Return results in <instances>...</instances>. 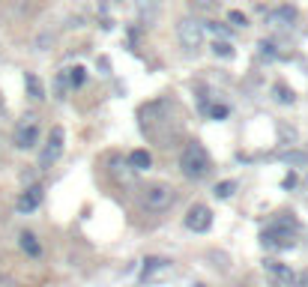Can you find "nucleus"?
<instances>
[{"label":"nucleus","instance_id":"obj_1","mask_svg":"<svg viewBox=\"0 0 308 287\" xmlns=\"http://www.w3.org/2000/svg\"><path fill=\"white\" fill-rule=\"evenodd\" d=\"M180 170H183V177H188V180H204L206 174L213 170L209 152H206L198 141L186 144V147H183V156H180Z\"/></svg>","mask_w":308,"mask_h":287},{"label":"nucleus","instance_id":"obj_2","mask_svg":"<svg viewBox=\"0 0 308 287\" xmlns=\"http://www.w3.org/2000/svg\"><path fill=\"white\" fill-rule=\"evenodd\" d=\"M293 234H296V221L284 213V216H278V219L273 221V227H266V231L260 234V242H263L266 248H291Z\"/></svg>","mask_w":308,"mask_h":287},{"label":"nucleus","instance_id":"obj_3","mask_svg":"<svg viewBox=\"0 0 308 287\" xmlns=\"http://www.w3.org/2000/svg\"><path fill=\"white\" fill-rule=\"evenodd\" d=\"M177 39H180V45L188 54H195L201 48V42H204V24L195 21V18H180L177 21Z\"/></svg>","mask_w":308,"mask_h":287},{"label":"nucleus","instance_id":"obj_4","mask_svg":"<svg viewBox=\"0 0 308 287\" xmlns=\"http://www.w3.org/2000/svg\"><path fill=\"white\" fill-rule=\"evenodd\" d=\"M15 147L18 150H33L36 144H39V120L33 114H24V117L18 120L15 126Z\"/></svg>","mask_w":308,"mask_h":287},{"label":"nucleus","instance_id":"obj_5","mask_svg":"<svg viewBox=\"0 0 308 287\" xmlns=\"http://www.w3.org/2000/svg\"><path fill=\"white\" fill-rule=\"evenodd\" d=\"M63 144H66V135H63V129L60 126H54L51 132H48V141L42 144V152H39V168H51L54 162L60 159V152H63Z\"/></svg>","mask_w":308,"mask_h":287},{"label":"nucleus","instance_id":"obj_6","mask_svg":"<svg viewBox=\"0 0 308 287\" xmlns=\"http://www.w3.org/2000/svg\"><path fill=\"white\" fill-rule=\"evenodd\" d=\"M174 203V188L171 186H150L144 192V206L150 209V213H162V209H168Z\"/></svg>","mask_w":308,"mask_h":287},{"label":"nucleus","instance_id":"obj_7","mask_svg":"<svg viewBox=\"0 0 308 287\" xmlns=\"http://www.w3.org/2000/svg\"><path fill=\"white\" fill-rule=\"evenodd\" d=\"M209 224H213V213H209V206L195 203V206L188 209V216H186V227H188V231H195V234H204Z\"/></svg>","mask_w":308,"mask_h":287},{"label":"nucleus","instance_id":"obj_8","mask_svg":"<svg viewBox=\"0 0 308 287\" xmlns=\"http://www.w3.org/2000/svg\"><path fill=\"white\" fill-rule=\"evenodd\" d=\"M39 203H42V186H30L18 195L15 206L18 213H33V209H39Z\"/></svg>","mask_w":308,"mask_h":287},{"label":"nucleus","instance_id":"obj_9","mask_svg":"<svg viewBox=\"0 0 308 287\" xmlns=\"http://www.w3.org/2000/svg\"><path fill=\"white\" fill-rule=\"evenodd\" d=\"M270 24H275V27H293L296 24V9L293 6H278L270 15Z\"/></svg>","mask_w":308,"mask_h":287},{"label":"nucleus","instance_id":"obj_10","mask_svg":"<svg viewBox=\"0 0 308 287\" xmlns=\"http://www.w3.org/2000/svg\"><path fill=\"white\" fill-rule=\"evenodd\" d=\"M266 270H270V275H275V278H278L281 284L296 287V278H299V275H296L293 270H287V266H281V263H273V260L266 263Z\"/></svg>","mask_w":308,"mask_h":287},{"label":"nucleus","instance_id":"obj_11","mask_svg":"<svg viewBox=\"0 0 308 287\" xmlns=\"http://www.w3.org/2000/svg\"><path fill=\"white\" fill-rule=\"evenodd\" d=\"M135 9H138V15H141V21L150 24L156 18V12H159V0H135Z\"/></svg>","mask_w":308,"mask_h":287},{"label":"nucleus","instance_id":"obj_12","mask_svg":"<svg viewBox=\"0 0 308 287\" xmlns=\"http://www.w3.org/2000/svg\"><path fill=\"white\" fill-rule=\"evenodd\" d=\"M24 84H27V96H30V99H45V90H42V81H39V78H36L33 72H27V75H24Z\"/></svg>","mask_w":308,"mask_h":287},{"label":"nucleus","instance_id":"obj_13","mask_svg":"<svg viewBox=\"0 0 308 287\" xmlns=\"http://www.w3.org/2000/svg\"><path fill=\"white\" fill-rule=\"evenodd\" d=\"M18 242H21V248L30 254V257H39V254H42V245H39V239H36L33 234H30V231H24Z\"/></svg>","mask_w":308,"mask_h":287},{"label":"nucleus","instance_id":"obj_14","mask_svg":"<svg viewBox=\"0 0 308 287\" xmlns=\"http://www.w3.org/2000/svg\"><path fill=\"white\" fill-rule=\"evenodd\" d=\"M129 165L135 170H147L150 165H153V159H150V152L147 150H135L132 156H129Z\"/></svg>","mask_w":308,"mask_h":287},{"label":"nucleus","instance_id":"obj_15","mask_svg":"<svg viewBox=\"0 0 308 287\" xmlns=\"http://www.w3.org/2000/svg\"><path fill=\"white\" fill-rule=\"evenodd\" d=\"M69 81H72V87H81V84L87 81V69H84V66L69 69Z\"/></svg>","mask_w":308,"mask_h":287},{"label":"nucleus","instance_id":"obj_16","mask_svg":"<svg viewBox=\"0 0 308 287\" xmlns=\"http://www.w3.org/2000/svg\"><path fill=\"white\" fill-rule=\"evenodd\" d=\"M273 93H275V99L284 102V105H291V102H293V90H287L284 84H275V87H273Z\"/></svg>","mask_w":308,"mask_h":287},{"label":"nucleus","instance_id":"obj_17","mask_svg":"<svg viewBox=\"0 0 308 287\" xmlns=\"http://www.w3.org/2000/svg\"><path fill=\"white\" fill-rule=\"evenodd\" d=\"M165 270V260H156V257H150L147 260V270H144V281L150 278V275H156V272H162Z\"/></svg>","mask_w":308,"mask_h":287},{"label":"nucleus","instance_id":"obj_18","mask_svg":"<svg viewBox=\"0 0 308 287\" xmlns=\"http://www.w3.org/2000/svg\"><path fill=\"white\" fill-rule=\"evenodd\" d=\"M234 192H237V183H227V180H224V183L216 186V198H230Z\"/></svg>","mask_w":308,"mask_h":287},{"label":"nucleus","instance_id":"obj_19","mask_svg":"<svg viewBox=\"0 0 308 287\" xmlns=\"http://www.w3.org/2000/svg\"><path fill=\"white\" fill-rule=\"evenodd\" d=\"M213 51H216L219 57H234V45H230V42H213Z\"/></svg>","mask_w":308,"mask_h":287},{"label":"nucleus","instance_id":"obj_20","mask_svg":"<svg viewBox=\"0 0 308 287\" xmlns=\"http://www.w3.org/2000/svg\"><path fill=\"white\" fill-rule=\"evenodd\" d=\"M230 24H237V27H245L248 21H245V15H242V12H230Z\"/></svg>","mask_w":308,"mask_h":287},{"label":"nucleus","instance_id":"obj_21","mask_svg":"<svg viewBox=\"0 0 308 287\" xmlns=\"http://www.w3.org/2000/svg\"><path fill=\"white\" fill-rule=\"evenodd\" d=\"M209 114H213L216 120H224V117H227V108H224V105H216V108H213Z\"/></svg>","mask_w":308,"mask_h":287},{"label":"nucleus","instance_id":"obj_22","mask_svg":"<svg viewBox=\"0 0 308 287\" xmlns=\"http://www.w3.org/2000/svg\"><path fill=\"white\" fill-rule=\"evenodd\" d=\"M260 54H263V57H273V54H275L273 42H260Z\"/></svg>","mask_w":308,"mask_h":287},{"label":"nucleus","instance_id":"obj_23","mask_svg":"<svg viewBox=\"0 0 308 287\" xmlns=\"http://www.w3.org/2000/svg\"><path fill=\"white\" fill-rule=\"evenodd\" d=\"M206 30H213L216 36H224V33H227V30H224V27H219V24H206Z\"/></svg>","mask_w":308,"mask_h":287}]
</instances>
